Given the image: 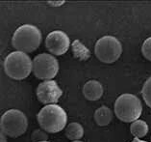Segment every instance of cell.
<instances>
[{
  "label": "cell",
  "mask_w": 151,
  "mask_h": 142,
  "mask_svg": "<svg viewBox=\"0 0 151 142\" xmlns=\"http://www.w3.org/2000/svg\"><path fill=\"white\" fill-rule=\"evenodd\" d=\"M103 86L97 80H89L83 86V95L89 100H98L103 96Z\"/></svg>",
  "instance_id": "10"
},
{
  "label": "cell",
  "mask_w": 151,
  "mask_h": 142,
  "mask_svg": "<svg viewBox=\"0 0 151 142\" xmlns=\"http://www.w3.org/2000/svg\"><path fill=\"white\" fill-rule=\"evenodd\" d=\"M1 133L6 136L16 138L26 132L28 120L26 115L21 110L9 109L4 112L1 117Z\"/></svg>",
  "instance_id": "5"
},
{
  "label": "cell",
  "mask_w": 151,
  "mask_h": 142,
  "mask_svg": "<svg viewBox=\"0 0 151 142\" xmlns=\"http://www.w3.org/2000/svg\"><path fill=\"white\" fill-rule=\"evenodd\" d=\"M42 142H49V141H42Z\"/></svg>",
  "instance_id": "20"
},
{
  "label": "cell",
  "mask_w": 151,
  "mask_h": 142,
  "mask_svg": "<svg viewBox=\"0 0 151 142\" xmlns=\"http://www.w3.org/2000/svg\"><path fill=\"white\" fill-rule=\"evenodd\" d=\"M113 120V112L108 106H102L94 112V121L98 126L104 127L109 125Z\"/></svg>",
  "instance_id": "11"
},
{
  "label": "cell",
  "mask_w": 151,
  "mask_h": 142,
  "mask_svg": "<svg viewBox=\"0 0 151 142\" xmlns=\"http://www.w3.org/2000/svg\"><path fill=\"white\" fill-rule=\"evenodd\" d=\"M142 95L145 103L151 108V76L143 84L142 89Z\"/></svg>",
  "instance_id": "14"
},
{
  "label": "cell",
  "mask_w": 151,
  "mask_h": 142,
  "mask_svg": "<svg viewBox=\"0 0 151 142\" xmlns=\"http://www.w3.org/2000/svg\"><path fill=\"white\" fill-rule=\"evenodd\" d=\"M59 72V62L48 53L38 54L33 59V74L42 80H52Z\"/></svg>",
  "instance_id": "7"
},
{
  "label": "cell",
  "mask_w": 151,
  "mask_h": 142,
  "mask_svg": "<svg viewBox=\"0 0 151 142\" xmlns=\"http://www.w3.org/2000/svg\"><path fill=\"white\" fill-rule=\"evenodd\" d=\"M0 141L1 142H8V140H7V136L3 133H0Z\"/></svg>",
  "instance_id": "17"
},
{
  "label": "cell",
  "mask_w": 151,
  "mask_h": 142,
  "mask_svg": "<svg viewBox=\"0 0 151 142\" xmlns=\"http://www.w3.org/2000/svg\"><path fill=\"white\" fill-rule=\"evenodd\" d=\"M42 35L40 29L32 24H23L14 31L12 44L16 50L29 53L35 51L42 44Z\"/></svg>",
  "instance_id": "2"
},
{
  "label": "cell",
  "mask_w": 151,
  "mask_h": 142,
  "mask_svg": "<svg viewBox=\"0 0 151 142\" xmlns=\"http://www.w3.org/2000/svg\"><path fill=\"white\" fill-rule=\"evenodd\" d=\"M37 119L43 130L49 133H56L63 130L67 126L68 115L59 104H48L40 110Z\"/></svg>",
  "instance_id": "1"
},
{
  "label": "cell",
  "mask_w": 151,
  "mask_h": 142,
  "mask_svg": "<svg viewBox=\"0 0 151 142\" xmlns=\"http://www.w3.org/2000/svg\"><path fill=\"white\" fill-rule=\"evenodd\" d=\"M115 114L120 121L133 123L139 120L142 112V102L133 94H122L116 100Z\"/></svg>",
  "instance_id": "4"
},
{
  "label": "cell",
  "mask_w": 151,
  "mask_h": 142,
  "mask_svg": "<svg viewBox=\"0 0 151 142\" xmlns=\"http://www.w3.org/2000/svg\"><path fill=\"white\" fill-rule=\"evenodd\" d=\"M131 142H147V141L141 140V139H139V138H135V139H134L133 141H131Z\"/></svg>",
  "instance_id": "18"
},
{
  "label": "cell",
  "mask_w": 151,
  "mask_h": 142,
  "mask_svg": "<svg viewBox=\"0 0 151 142\" xmlns=\"http://www.w3.org/2000/svg\"><path fill=\"white\" fill-rule=\"evenodd\" d=\"M4 71L9 77L16 80H22L33 72V61L27 53L13 51L6 56L4 60Z\"/></svg>",
  "instance_id": "3"
},
{
  "label": "cell",
  "mask_w": 151,
  "mask_h": 142,
  "mask_svg": "<svg viewBox=\"0 0 151 142\" xmlns=\"http://www.w3.org/2000/svg\"><path fill=\"white\" fill-rule=\"evenodd\" d=\"M148 125L147 123L143 120H137L133 122L130 126V132L132 133V135H134L135 138H142L145 137L147 133H148Z\"/></svg>",
  "instance_id": "13"
},
{
  "label": "cell",
  "mask_w": 151,
  "mask_h": 142,
  "mask_svg": "<svg viewBox=\"0 0 151 142\" xmlns=\"http://www.w3.org/2000/svg\"><path fill=\"white\" fill-rule=\"evenodd\" d=\"M142 55L147 59V60L151 61V37L147 38L142 44Z\"/></svg>",
  "instance_id": "16"
},
{
  "label": "cell",
  "mask_w": 151,
  "mask_h": 142,
  "mask_svg": "<svg viewBox=\"0 0 151 142\" xmlns=\"http://www.w3.org/2000/svg\"><path fill=\"white\" fill-rule=\"evenodd\" d=\"M65 136H67L69 140L77 141L80 140L84 135V129L81 124L77 122H72L70 124L67 126L65 130Z\"/></svg>",
  "instance_id": "12"
},
{
  "label": "cell",
  "mask_w": 151,
  "mask_h": 142,
  "mask_svg": "<svg viewBox=\"0 0 151 142\" xmlns=\"http://www.w3.org/2000/svg\"><path fill=\"white\" fill-rule=\"evenodd\" d=\"M70 47V40L67 33L61 30L50 32L45 39V47L52 55H63Z\"/></svg>",
  "instance_id": "8"
},
{
  "label": "cell",
  "mask_w": 151,
  "mask_h": 142,
  "mask_svg": "<svg viewBox=\"0 0 151 142\" xmlns=\"http://www.w3.org/2000/svg\"><path fill=\"white\" fill-rule=\"evenodd\" d=\"M94 53L101 62L112 64L120 57L122 53V44L116 37L111 35L103 36L95 44Z\"/></svg>",
  "instance_id": "6"
},
{
  "label": "cell",
  "mask_w": 151,
  "mask_h": 142,
  "mask_svg": "<svg viewBox=\"0 0 151 142\" xmlns=\"http://www.w3.org/2000/svg\"><path fill=\"white\" fill-rule=\"evenodd\" d=\"M63 95V91L55 80H46L37 87V97L42 103L46 106L56 104Z\"/></svg>",
  "instance_id": "9"
},
{
  "label": "cell",
  "mask_w": 151,
  "mask_h": 142,
  "mask_svg": "<svg viewBox=\"0 0 151 142\" xmlns=\"http://www.w3.org/2000/svg\"><path fill=\"white\" fill-rule=\"evenodd\" d=\"M48 135L45 130H35L31 134V139L34 142H42V141H48L47 140Z\"/></svg>",
  "instance_id": "15"
},
{
  "label": "cell",
  "mask_w": 151,
  "mask_h": 142,
  "mask_svg": "<svg viewBox=\"0 0 151 142\" xmlns=\"http://www.w3.org/2000/svg\"><path fill=\"white\" fill-rule=\"evenodd\" d=\"M72 142H83V141H81V140H77V141H72Z\"/></svg>",
  "instance_id": "19"
}]
</instances>
